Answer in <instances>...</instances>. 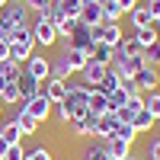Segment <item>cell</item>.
<instances>
[{
  "label": "cell",
  "mask_w": 160,
  "mask_h": 160,
  "mask_svg": "<svg viewBox=\"0 0 160 160\" xmlns=\"http://www.w3.org/2000/svg\"><path fill=\"white\" fill-rule=\"evenodd\" d=\"M26 7L32 13H48V7H55V0H26Z\"/></svg>",
  "instance_id": "obj_36"
},
{
  "label": "cell",
  "mask_w": 160,
  "mask_h": 160,
  "mask_svg": "<svg viewBox=\"0 0 160 160\" xmlns=\"http://www.w3.org/2000/svg\"><path fill=\"white\" fill-rule=\"evenodd\" d=\"M7 3H10V0H0V10H3V7H7Z\"/></svg>",
  "instance_id": "obj_43"
},
{
  "label": "cell",
  "mask_w": 160,
  "mask_h": 160,
  "mask_svg": "<svg viewBox=\"0 0 160 160\" xmlns=\"http://www.w3.org/2000/svg\"><path fill=\"white\" fill-rule=\"evenodd\" d=\"M157 125H160V115H157Z\"/></svg>",
  "instance_id": "obj_49"
},
{
  "label": "cell",
  "mask_w": 160,
  "mask_h": 160,
  "mask_svg": "<svg viewBox=\"0 0 160 160\" xmlns=\"http://www.w3.org/2000/svg\"><path fill=\"white\" fill-rule=\"evenodd\" d=\"M122 125L118 122V115L115 112H102V115H96V128H93V138H99V141H106V138H112V131Z\"/></svg>",
  "instance_id": "obj_6"
},
{
  "label": "cell",
  "mask_w": 160,
  "mask_h": 160,
  "mask_svg": "<svg viewBox=\"0 0 160 160\" xmlns=\"http://www.w3.org/2000/svg\"><path fill=\"white\" fill-rule=\"evenodd\" d=\"M144 160H154V157H144Z\"/></svg>",
  "instance_id": "obj_48"
},
{
  "label": "cell",
  "mask_w": 160,
  "mask_h": 160,
  "mask_svg": "<svg viewBox=\"0 0 160 160\" xmlns=\"http://www.w3.org/2000/svg\"><path fill=\"white\" fill-rule=\"evenodd\" d=\"M22 71L29 74V77H35L38 83H45V80L51 77V64H48V58H38V55H32L29 61L22 64Z\"/></svg>",
  "instance_id": "obj_7"
},
{
  "label": "cell",
  "mask_w": 160,
  "mask_h": 160,
  "mask_svg": "<svg viewBox=\"0 0 160 160\" xmlns=\"http://www.w3.org/2000/svg\"><path fill=\"white\" fill-rule=\"evenodd\" d=\"M106 71H109V64H99V61H87L83 64V71H80V80H83V83H90V87H96L99 80L106 77Z\"/></svg>",
  "instance_id": "obj_9"
},
{
  "label": "cell",
  "mask_w": 160,
  "mask_h": 160,
  "mask_svg": "<svg viewBox=\"0 0 160 160\" xmlns=\"http://www.w3.org/2000/svg\"><path fill=\"white\" fill-rule=\"evenodd\" d=\"M71 128H74V135H80V138H93V128H96V115H93V112H87V115L74 118V122H71Z\"/></svg>",
  "instance_id": "obj_16"
},
{
  "label": "cell",
  "mask_w": 160,
  "mask_h": 160,
  "mask_svg": "<svg viewBox=\"0 0 160 160\" xmlns=\"http://www.w3.org/2000/svg\"><path fill=\"white\" fill-rule=\"evenodd\" d=\"M128 22H131V29H148V26L154 22V16H151V13L138 3L135 10H128Z\"/></svg>",
  "instance_id": "obj_21"
},
{
  "label": "cell",
  "mask_w": 160,
  "mask_h": 160,
  "mask_svg": "<svg viewBox=\"0 0 160 160\" xmlns=\"http://www.w3.org/2000/svg\"><path fill=\"white\" fill-rule=\"evenodd\" d=\"M144 109H148L154 118L160 115V90H151V93H144Z\"/></svg>",
  "instance_id": "obj_31"
},
{
  "label": "cell",
  "mask_w": 160,
  "mask_h": 160,
  "mask_svg": "<svg viewBox=\"0 0 160 160\" xmlns=\"http://www.w3.org/2000/svg\"><path fill=\"white\" fill-rule=\"evenodd\" d=\"M71 45H74V48H83L87 55H90V48L96 45V38H93V26L77 22V29H74V35H71Z\"/></svg>",
  "instance_id": "obj_10"
},
{
  "label": "cell",
  "mask_w": 160,
  "mask_h": 160,
  "mask_svg": "<svg viewBox=\"0 0 160 160\" xmlns=\"http://www.w3.org/2000/svg\"><path fill=\"white\" fill-rule=\"evenodd\" d=\"M122 160H131V154H128V157H122Z\"/></svg>",
  "instance_id": "obj_46"
},
{
  "label": "cell",
  "mask_w": 160,
  "mask_h": 160,
  "mask_svg": "<svg viewBox=\"0 0 160 160\" xmlns=\"http://www.w3.org/2000/svg\"><path fill=\"white\" fill-rule=\"evenodd\" d=\"M131 80L138 83V90H141V93H151V90H157V87H160V71H157V68H151V64H144V68H141L135 77H131Z\"/></svg>",
  "instance_id": "obj_5"
},
{
  "label": "cell",
  "mask_w": 160,
  "mask_h": 160,
  "mask_svg": "<svg viewBox=\"0 0 160 160\" xmlns=\"http://www.w3.org/2000/svg\"><path fill=\"white\" fill-rule=\"evenodd\" d=\"M0 138H3L7 144H19V138H22V131H19V125L13 122V118H10V122H7L3 128H0Z\"/></svg>",
  "instance_id": "obj_28"
},
{
  "label": "cell",
  "mask_w": 160,
  "mask_h": 160,
  "mask_svg": "<svg viewBox=\"0 0 160 160\" xmlns=\"http://www.w3.org/2000/svg\"><path fill=\"white\" fill-rule=\"evenodd\" d=\"M118 87H122V80H118V74H112V71H106V77L96 83V90H99V93H106V96H109V93H115Z\"/></svg>",
  "instance_id": "obj_26"
},
{
  "label": "cell",
  "mask_w": 160,
  "mask_h": 160,
  "mask_svg": "<svg viewBox=\"0 0 160 160\" xmlns=\"http://www.w3.org/2000/svg\"><path fill=\"white\" fill-rule=\"evenodd\" d=\"M102 144H106V151H109V157H112V160H122V157H128V154H131V144H128V141H122V138H106Z\"/></svg>",
  "instance_id": "obj_18"
},
{
  "label": "cell",
  "mask_w": 160,
  "mask_h": 160,
  "mask_svg": "<svg viewBox=\"0 0 160 160\" xmlns=\"http://www.w3.org/2000/svg\"><path fill=\"white\" fill-rule=\"evenodd\" d=\"M38 93H45L51 102H61L64 96H68V80H55V77H48L45 83L38 87Z\"/></svg>",
  "instance_id": "obj_11"
},
{
  "label": "cell",
  "mask_w": 160,
  "mask_h": 160,
  "mask_svg": "<svg viewBox=\"0 0 160 160\" xmlns=\"http://www.w3.org/2000/svg\"><path fill=\"white\" fill-rule=\"evenodd\" d=\"M87 106H90L93 115H102V112H109V96H106V93H99V90H93L90 99H87Z\"/></svg>",
  "instance_id": "obj_23"
},
{
  "label": "cell",
  "mask_w": 160,
  "mask_h": 160,
  "mask_svg": "<svg viewBox=\"0 0 160 160\" xmlns=\"http://www.w3.org/2000/svg\"><path fill=\"white\" fill-rule=\"evenodd\" d=\"M3 26H32V19H29V7L26 3H10L3 7V19H0Z\"/></svg>",
  "instance_id": "obj_3"
},
{
  "label": "cell",
  "mask_w": 160,
  "mask_h": 160,
  "mask_svg": "<svg viewBox=\"0 0 160 160\" xmlns=\"http://www.w3.org/2000/svg\"><path fill=\"white\" fill-rule=\"evenodd\" d=\"M83 160H112V157H109V151H106L102 141H93V144L83 148Z\"/></svg>",
  "instance_id": "obj_25"
},
{
  "label": "cell",
  "mask_w": 160,
  "mask_h": 160,
  "mask_svg": "<svg viewBox=\"0 0 160 160\" xmlns=\"http://www.w3.org/2000/svg\"><path fill=\"white\" fill-rule=\"evenodd\" d=\"M55 3L61 7L64 16H71V19H80V10H83V0H55Z\"/></svg>",
  "instance_id": "obj_27"
},
{
  "label": "cell",
  "mask_w": 160,
  "mask_h": 160,
  "mask_svg": "<svg viewBox=\"0 0 160 160\" xmlns=\"http://www.w3.org/2000/svg\"><path fill=\"white\" fill-rule=\"evenodd\" d=\"M90 58L99 61V64H112V61H115V48L106 45V42H96V45L90 48Z\"/></svg>",
  "instance_id": "obj_22"
},
{
  "label": "cell",
  "mask_w": 160,
  "mask_h": 160,
  "mask_svg": "<svg viewBox=\"0 0 160 160\" xmlns=\"http://www.w3.org/2000/svg\"><path fill=\"white\" fill-rule=\"evenodd\" d=\"M22 109L29 112L32 118H38V122H48V115H51V109H55V102H51L45 93H38V96H35V99H29Z\"/></svg>",
  "instance_id": "obj_4"
},
{
  "label": "cell",
  "mask_w": 160,
  "mask_h": 160,
  "mask_svg": "<svg viewBox=\"0 0 160 160\" xmlns=\"http://www.w3.org/2000/svg\"><path fill=\"white\" fill-rule=\"evenodd\" d=\"M22 74V64H16V61H0V77L3 80H16Z\"/></svg>",
  "instance_id": "obj_30"
},
{
  "label": "cell",
  "mask_w": 160,
  "mask_h": 160,
  "mask_svg": "<svg viewBox=\"0 0 160 160\" xmlns=\"http://www.w3.org/2000/svg\"><path fill=\"white\" fill-rule=\"evenodd\" d=\"M26 160H55L48 148H35V151H26Z\"/></svg>",
  "instance_id": "obj_35"
},
{
  "label": "cell",
  "mask_w": 160,
  "mask_h": 160,
  "mask_svg": "<svg viewBox=\"0 0 160 160\" xmlns=\"http://www.w3.org/2000/svg\"><path fill=\"white\" fill-rule=\"evenodd\" d=\"M128 125H131V128H135V131H138V135H148V131H151V128L157 125V118H154V115H151L148 109H138V112H135V118H131V122H128Z\"/></svg>",
  "instance_id": "obj_17"
},
{
  "label": "cell",
  "mask_w": 160,
  "mask_h": 160,
  "mask_svg": "<svg viewBox=\"0 0 160 160\" xmlns=\"http://www.w3.org/2000/svg\"><path fill=\"white\" fill-rule=\"evenodd\" d=\"M32 38H35V45H42V48H55L58 45V29H55V22H51L45 13H35V19H32Z\"/></svg>",
  "instance_id": "obj_1"
},
{
  "label": "cell",
  "mask_w": 160,
  "mask_h": 160,
  "mask_svg": "<svg viewBox=\"0 0 160 160\" xmlns=\"http://www.w3.org/2000/svg\"><path fill=\"white\" fill-rule=\"evenodd\" d=\"M48 64H51V77H55V80H71L74 77V71H71V64L64 61V55L48 58Z\"/></svg>",
  "instance_id": "obj_19"
},
{
  "label": "cell",
  "mask_w": 160,
  "mask_h": 160,
  "mask_svg": "<svg viewBox=\"0 0 160 160\" xmlns=\"http://www.w3.org/2000/svg\"><path fill=\"white\" fill-rule=\"evenodd\" d=\"M0 61H10V42L0 38Z\"/></svg>",
  "instance_id": "obj_41"
},
{
  "label": "cell",
  "mask_w": 160,
  "mask_h": 160,
  "mask_svg": "<svg viewBox=\"0 0 160 160\" xmlns=\"http://www.w3.org/2000/svg\"><path fill=\"white\" fill-rule=\"evenodd\" d=\"M0 102H3V106H16V102H19V90H16V80H10V83L3 87V93H0Z\"/></svg>",
  "instance_id": "obj_29"
},
{
  "label": "cell",
  "mask_w": 160,
  "mask_h": 160,
  "mask_svg": "<svg viewBox=\"0 0 160 160\" xmlns=\"http://www.w3.org/2000/svg\"><path fill=\"white\" fill-rule=\"evenodd\" d=\"M99 7H102V22H122L125 10L118 7V0H99Z\"/></svg>",
  "instance_id": "obj_20"
},
{
  "label": "cell",
  "mask_w": 160,
  "mask_h": 160,
  "mask_svg": "<svg viewBox=\"0 0 160 160\" xmlns=\"http://www.w3.org/2000/svg\"><path fill=\"white\" fill-rule=\"evenodd\" d=\"M131 35H135V38H138V45H141V51H144V48H148V45H154V42H157V38H160V32L154 29V22L148 26V29H131Z\"/></svg>",
  "instance_id": "obj_24"
},
{
  "label": "cell",
  "mask_w": 160,
  "mask_h": 160,
  "mask_svg": "<svg viewBox=\"0 0 160 160\" xmlns=\"http://www.w3.org/2000/svg\"><path fill=\"white\" fill-rule=\"evenodd\" d=\"M122 90L128 93V96H141V90H138V83H135V80H122Z\"/></svg>",
  "instance_id": "obj_39"
},
{
  "label": "cell",
  "mask_w": 160,
  "mask_h": 160,
  "mask_svg": "<svg viewBox=\"0 0 160 160\" xmlns=\"http://www.w3.org/2000/svg\"><path fill=\"white\" fill-rule=\"evenodd\" d=\"M13 3H26V0H13Z\"/></svg>",
  "instance_id": "obj_45"
},
{
  "label": "cell",
  "mask_w": 160,
  "mask_h": 160,
  "mask_svg": "<svg viewBox=\"0 0 160 160\" xmlns=\"http://www.w3.org/2000/svg\"><path fill=\"white\" fill-rule=\"evenodd\" d=\"M80 22H83V26H99V22H102V7H99V0H83Z\"/></svg>",
  "instance_id": "obj_13"
},
{
  "label": "cell",
  "mask_w": 160,
  "mask_h": 160,
  "mask_svg": "<svg viewBox=\"0 0 160 160\" xmlns=\"http://www.w3.org/2000/svg\"><path fill=\"white\" fill-rule=\"evenodd\" d=\"M38 87H42V83H38L35 77H29V74L22 71V74L16 77V90H19V102L26 106L29 99H35V96H38Z\"/></svg>",
  "instance_id": "obj_8"
},
{
  "label": "cell",
  "mask_w": 160,
  "mask_h": 160,
  "mask_svg": "<svg viewBox=\"0 0 160 160\" xmlns=\"http://www.w3.org/2000/svg\"><path fill=\"white\" fill-rule=\"evenodd\" d=\"M7 148H10V144H7L3 138H0V160H3V154H7Z\"/></svg>",
  "instance_id": "obj_42"
},
{
  "label": "cell",
  "mask_w": 160,
  "mask_h": 160,
  "mask_svg": "<svg viewBox=\"0 0 160 160\" xmlns=\"http://www.w3.org/2000/svg\"><path fill=\"white\" fill-rule=\"evenodd\" d=\"M3 160H26V148H22V144H10Z\"/></svg>",
  "instance_id": "obj_34"
},
{
  "label": "cell",
  "mask_w": 160,
  "mask_h": 160,
  "mask_svg": "<svg viewBox=\"0 0 160 160\" xmlns=\"http://www.w3.org/2000/svg\"><path fill=\"white\" fill-rule=\"evenodd\" d=\"M141 58H144V64H151V68H157V64H160V38H157L154 45H148V48L141 51Z\"/></svg>",
  "instance_id": "obj_32"
},
{
  "label": "cell",
  "mask_w": 160,
  "mask_h": 160,
  "mask_svg": "<svg viewBox=\"0 0 160 160\" xmlns=\"http://www.w3.org/2000/svg\"><path fill=\"white\" fill-rule=\"evenodd\" d=\"M93 38H96V42L112 45V48H118V42L125 38L122 22H99V26H93Z\"/></svg>",
  "instance_id": "obj_2"
},
{
  "label": "cell",
  "mask_w": 160,
  "mask_h": 160,
  "mask_svg": "<svg viewBox=\"0 0 160 160\" xmlns=\"http://www.w3.org/2000/svg\"><path fill=\"white\" fill-rule=\"evenodd\" d=\"M55 115H58V122H61V125H71V115H68V109H64L61 102H55Z\"/></svg>",
  "instance_id": "obj_38"
},
{
  "label": "cell",
  "mask_w": 160,
  "mask_h": 160,
  "mask_svg": "<svg viewBox=\"0 0 160 160\" xmlns=\"http://www.w3.org/2000/svg\"><path fill=\"white\" fill-rule=\"evenodd\" d=\"M131 160H144V157H135V154H131Z\"/></svg>",
  "instance_id": "obj_44"
},
{
  "label": "cell",
  "mask_w": 160,
  "mask_h": 160,
  "mask_svg": "<svg viewBox=\"0 0 160 160\" xmlns=\"http://www.w3.org/2000/svg\"><path fill=\"white\" fill-rule=\"evenodd\" d=\"M0 19H3V10H0Z\"/></svg>",
  "instance_id": "obj_47"
},
{
  "label": "cell",
  "mask_w": 160,
  "mask_h": 160,
  "mask_svg": "<svg viewBox=\"0 0 160 160\" xmlns=\"http://www.w3.org/2000/svg\"><path fill=\"white\" fill-rule=\"evenodd\" d=\"M112 138H122V141H128V144H135V141H138V131L131 128L128 122H122V125H118V128L112 131Z\"/></svg>",
  "instance_id": "obj_33"
},
{
  "label": "cell",
  "mask_w": 160,
  "mask_h": 160,
  "mask_svg": "<svg viewBox=\"0 0 160 160\" xmlns=\"http://www.w3.org/2000/svg\"><path fill=\"white\" fill-rule=\"evenodd\" d=\"M32 55H35V42H10V61L26 64Z\"/></svg>",
  "instance_id": "obj_15"
},
{
  "label": "cell",
  "mask_w": 160,
  "mask_h": 160,
  "mask_svg": "<svg viewBox=\"0 0 160 160\" xmlns=\"http://www.w3.org/2000/svg\"><path fill=\"white\" fill-rule=\"evenodd\" d=\"M148 157L160 160V138H154V141H151V148H148Z\"/></svg>",
  "instance_id": "obj_40"
},
{
  "label": "cell",
  "mask_w": 160,
  "mask_h": 160,
  "mask_svg": "<svg viewBox=\"0 0 160 160\" xmlns=\"http://www.w3.org/2000/svg\"><path fill=\"white\" fill-rule=\"evenodd\" d=\"M141 7L148 10L154 19H160V0H141Z\"/></svg>",
  "instance_id": "obj_37"
},
{
  "label": "cell",
  "mask_w": 160,
  "mask_h": 160,
  "mask_svg": "<svg viewBox=\"0 0 160 160\" xmlns=\"http://www.w3.org/2000/svg\"><path fill=\"white\" fill-rule=\"evenodd\" d=\"M61 55H64V61L71 64V71H74V74H80V71H83V64L90 61V55H87V51H83V48H74V45H68V48L61 51Z\"/></svg>",
  "instance_id": "obj_14"
},
{
  "label": "cell",
  "mask_w": 160,
  "mask_h": 160,
  "mask_svg": "<svg viewBox=\"0 0 160 160\" xmlns=\"http://www.w3.org/2000/svg\"><path fill=\"white\" fill-rule=\"evenodd\" d=\"M13 122L19 125V131H22V135H35V131H38V125H42L38 118H32L29 112L22 109V102H16V112H13Z\"/></svg>",
  "instance_id": "obj_12"
}]
</instances>
